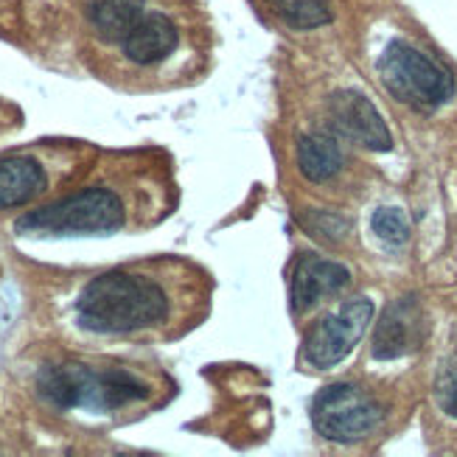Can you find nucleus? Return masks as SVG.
Wrapping results in <instances>:
<instances>
[{"label":"nucleus","instance_id":"nucleus-1","mask_svg":"<svg viewBox=\"0 0 457 457\" xmlns=\"http://www.w3.org/2000/svg\"><path fill=\"white\" fill-rule=\"evenodd\" d=\"M208 281L177 258L115 267L82 287L73 303L76 326L107 340H169L205 314Z\"/></svg>","mask_w":457,"mask_h":457},{"label":"nucleus","instance_id":"nucleus-2","mask_svg":"<svg viewBox=\"0 0 457 457\" xmlns=\"http://www.w3.org/2000/svg\"><path fill=\"white\" fill-rule=\"evenodd\" d=\"M157 200H163V194L149 177H102L62 200L20 216L14 230L23 236L115 233L137 220H146V208Z\"/></svg>","mask_w":457,"mask_h":457},{"label":"nucleus","instance_id":"nucleus-3","mask_svg":"<svg viewBox=\"0 0 457 457\" xmlns=\"http://www.w3.org/2000/svg\"><path fill=\"white\" fill-rule=\"evenodd\" d=\"M37 393L56 410L124 415L161 395V382L121 362H48L37 373Z\"/></svg>","mask_w":457,"mask_h":457},{"label":"nucleus","instance_id":"nucleus-4","mask_svg":"<svg viewBox=\"0 0 457 457\" xmlns=\"http://www.w3.org/2000/svg\"><path fill=\"white\" fill-rule=\"evenodd\" d=\"M379 79L395 102L421 112L444 107L454 93L449 68L402 39H393L379 56Z\"/></svg>","mask_w":457,"mask_h":457},{"label":"nucleus","instance_id":"nucleus-5","mask_svg":"<svg viewBox=\"0 0 457 457\" xmlns=\"http://www.w3.org/2000/svg\"><path fill=\"white\" fill-rule=\"evenodd\" d=\"M314 429L328 441L353 444L362 441L382 424V407L356 385H328L317 393L312 404Z\"/></svg>","mask_w":457,"mask_h":457},{"label":"nucleus","instance_id":"nucleus-6","mask_svg":"<svg viewBox=\"0 0 457 457\" xmlns=\"http://www.w3.org/2000/svg\"><path fill=\"white\" fill-rule=\"evenodd\" d=\"M370 320H373V303L368 297H353V301L343 303L309 331L303 343V360L317 370L334 368L362 340Z\"/></svg>","mask_w":457,"mask_h":457},{"label":"nucleus","instance_id":"nucleus-7","mask_svg":"<svg viewBox=\"0 0 457 457\" xmlns=\"http://www.w3.org/2000/svg\"><path fill=\"white\" fill-rule=\"evenodd\" d=\"M328 115L331 127L356 146H365L370 152H387L393 146L385 118L360 90H337L328 98Z\"/></svg>","mask_w":457,"mask_h":457},{"label":"nucleus","instance_id":"nucleus-8","mask_svg":"<svg viewBox=\"0 0 457 457\" xmlns=\"http://www.w3.org/2000/svg\"><path fill=\"white\" fill-rule=\"evenodd\" d=\"M56 169L48 154L20 152L0 157V211L29 205L56 186Z\"/></svg>","mask_w":457,"mask_h":457},{"label":"nucleus","instance_id":"nucleus-9","mask_svg":"<svg viewBox=\"0 0 457 457\" xmlns=\"http://www.w3.org/2000/svg\"><path fill=\"white\" fill-rule=\"evenodd\" d=\"M424 331V314L412 295L393 301L376 323L373 331V356L376 360H399L419 348Z\"/></svg>","mask_w":457,"mask_h":457},{"label":"nucleus","instance_id":"nucleus-10","mask_svg":"<svg viewBox=\"0 0 457 457\" xmlns=\"http://www.w3.org/2000/svg\"><path fill=\"white\" fill-rule=\"evenodd\" d=\"M348 281H351V272L343 264L306 253L301 255V262L295 264V272H292L289 306L295 314H306L320 303L323 297L340 292Z\"/></svg>","mask_w":457,"mask_h":457},{"label":"nucleus","instance_id":"nucleus-11","mask_svg":"<svg viewBox=\"0 0 457 457\" xmlns=\"http://www.w3.org/2000/svg\"><path fill=\"white\" fill-rule=\"evenodd\" d=\"M177 39L180 37H177V29L171 20L166 14L149 12L132 26L121 48L129 62H135V65H157L174 54Z\"/></svg>","mask_w":457,"mask_h":457},{"label":"nucleus","instance_id":"nucleus-12","mask_svg":"<svg viewBox=\"0 0 457 457\" xmlns=\"http://www.w3.org/2000/svg\"><path fill=\"white\" fill-rule=\"evenodd\" d=\"M295 157H297V169H301V174L309 183H326L343 169L340 144H337L331 135H323V132L303 135L301 141H297Z\"/></svg>","mask_w":457,"mask_h":457},{"label":"nucleus","instance_id":"nucleus-13","mask_svg":"<svg viewBox=\"0 0 457 457\" xmlns=\"http://www.w3.org/2000/svg\"><path fill=\"white\" fill-rule=\"evenodd\" d=\"M144 14V0H93L90 4V23L107 43H124Z\"/></svg>","mask_w":457,"mask_h":457},{"label":"nucleus","instance_id":"nucleus-14","mask_svg":"<svg viewBox=\"0 0 457 457\" xmlns=\"http://www.w3.org/2000/svg\"><path fill=\"white\" fill-rule=\"evenodd\" d=\"M270 6L281 14L292 29H320L331 20L328 0H270Z\"/></svg>","mask_w":457,"mask_h":457},{"label":"nucleus","instance_id":"nucleus-15","mask_svg":"<svg viewBox=\"0 0 457 457\" xmlns=\"http://www.w3.org/2000/svg\"><path fill=\"white\" fill-rule=\"evenodd\" d=\"M373 233L387 245H404L410 238V222L399 208H379L373 213Z\"/></svg>","mask_w":457,"mask_h":457},{"label":"nucleus","instance_id":"nucleus-16","mask_svg":"<svg viewBox=\"0 0 457 457\" xmlns=\"http://www.w3.org/2000/svg\"><path fill=\"white\" fill-rule=\"evenodd\" d=\"M309 230L317 233L320 238H343L348 233V222L343 220V216H337V213H326V211H314L309 213Z\"/></svg>","mask_w":457,"mask_h":457},{"label":"nucleus","instance_id":"nucleus-17","mask_svg":"<svg viewBox=\"0 0 457 457\" xmlns=\"http://www.w3.org/2000/svg\"><path fill=\"white\" fill-rule=\"evenodd\" d=\"M438 402L452 415V419H457V368H452L441 379V385H438Z\"/></svg>","mask_w":457,"mask_h":457}]
</instances>
